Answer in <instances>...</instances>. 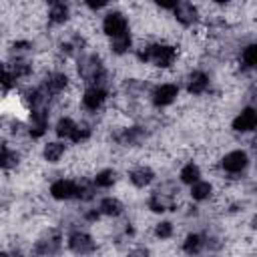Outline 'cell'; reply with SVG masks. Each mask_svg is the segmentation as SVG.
Instances as JSON below:
<instances>
[{
  "mask_svg": "<svg viewBox=\"0 0 257 257\" xmlns=\"http://www.w3.org/2000/svg\"><path fill=\"white\" fill-rule=\"evenodd\" d=\"M175 58V50L171 46H161V44H155V46H149L145 52H141V60L145 62H155L157 66H169Z\"/></svg>",
  "mask_w": 257,
  "mask_h": 257,
  "instance_id": "obj_1",
  "label": "cell"
},
{
  "mask_svg": "<svg viewBox=\"0 0 257 257\" xmlns=\"http://www.w3.org/2000/svg\"><path fill=\"white\" fill-rule=\"evenodd\" d=\"M102 28L108 36L112 38H118V36H124L126 34V18L120 14V12H110L106 14L104 22H102Z\"/></svg>",
  "mask_w": 257,
  "mask_h": 257,
  "instance_id": "obj_2",
  "label": "cell"
},
{
  "mask_svg": "<svg viewBox=\"0 0 257 257\" xmlns=\"http://www.w3.org/2000/svg\"><path fill=\"white\" fill-rule=\"evenodd\" d=\"M50 193H52L54 199H70V197H76L78 195V185H74L72 181L60 179V181L52 183Z\"/></svg>",
  "mask_w": 257,
  "mask_h": 257,
  "instance_id": "obj_3",
  "label": "cell"
},
{
  "mask_svg": "<svg viewBox=\"0 0 257 257\" xmlns=\"http://www.w3.org/2000/svg\"><path fill=\"white\" fill-rule=\"evenodd\" d=\"M68 245L74 253L78 255H84V253H90L94 249V241L86 235V233H72L70 239H68Z\"/></svg>",
  "mask_w": 257,
  "mask_h": 257,
  "instance_id": "obj_4",
  "label": "cell"
},
{
  "mask_svg": "<svg viewBox=\"0 0 257 257\" xmlns=\"http://www.w3.org/2000/svg\"><path fill=\"white\" fill-rule=\"evenodd\" d=\"M257 126V110L255 108H245L235 120H233V128L235 131H253Z\"/></svg>",
  "mask_w": 257,
  "mask_h": 257,
  "instance_id": "obj_5",
  "label": "cell"
},
{
  "mask_svg": "<svg viewBox=\"0 0 257 257\" xmlns=\"http://www.w3.org/2000/svg\"><path fill=\"white\" fill-rule=\"evenodd\" d=\"M247 165V155L243 151H233L223 159V169L229 173H239Z\"/></svg>",
  "mask_w": 257,
  "mask_h": 257,
  "instance_id": "obj_6",
  "label": "cell"
},
{
  "mask_svg": "<svg viewBox=\"0 0 257 257\" xmlns=\"http://www.w3.org/2000/svg\"><path fill=\"white\" fill-rule=\"evenodd\" d=\"M177 96V86L175 84H161L159 88H155L153 92V100L155 104L159 106H165V104H171Z\"/></svg>",
  "mask_w": 257,
  "mask_h": 257,
  "instance_id": "obj_7",
  "label": "cell"
},
{
  "mask_svg": "<svg viewBox=\"0 0 257 257\" xmlns=\"http://www.w3.org/2000/svg\"><path fill=\"white\" fill-rule=\"evenodd\" d=\"M175 16H177V20H179L181 24L189 26V24H193L195 18H197V8H195L193 4L181 2V4H177V8H175Z\"/></svg>",
  "mask_w": 257,
  "mask_h": 257,
  "instance_id": "obj_8",
  "label": "cell"
},
{
  "mask_svg": "<svg viewBox=\"0 0 257 257\" xmlns=\"http://www.w3.org/2000/svg\"><path fill=\"white\" fill-rule=\"evenodd\" d=\"M82 102H84L86 108L96 110V108L104 102V90H102L100 86H92V88H88V90L84 92V96H82Z\"/></svg>",
  "mask_w": 257,
  "mask_h": 257,
  "instance_id": "obj_9",
  "label": "cell"
},
{
  "mask_svg": "<svg viewBox=\"0 0 257 257\" xmlns=\"http://www.w3.org/2000/svg\"><path fill=\"white\" fill-rule=\"evenodd\" d=\"M207 84H209V78H207L203 72H193V74L189 76L187 88H189V92H193V94H201V92H205Z\"/></svg>",
  "mask_w": 257,
  "mask_h": 257,
  "instance_id": "obj_10",
  "label": "cell"
},
{
  "mask_svg": "<svg viewBox=\"0 0 257 257\" xmlns=\"http://www.w3.org/2000/svg\"><path fill=\"white\" fill-rule=\"evenodd\" d=\"M149 207H151L155 213H161V211L171 209V207H173V201H171V197H165L163 193H155V195L151 197V201H149Z\"/></svg>",
  "mask_w": 257,
  "mask_h": 257,
  "instance_id": "obj_11",
  "label": "cell"
},
{
  "mask_svg": "<svg viewBox=\"0 0 257 257\" xmlns=\"http://www.w3.org/2000/svg\"><path fill=\"white\" fill-rule=\"evenodd\" d=\"M46 128V114L42 110H34L32 112V124H30V135L32 137H40Z\"/></svg>",
  "mask_w": 257,
  "mask_h": 257,
  "instance_id": "obj_12",
  "label": "cell"
},
{
  "mask_svg": "<svg viewBox=\"0 0 257 257\" xmlns=\"http://www.w3.org/2000/svg\"><path fill=\"white\" fill-rule=\"evenodd\" d=\"M131 181L137 185V187H145L153 181V171L147 169V167H141V169H135L131 173Z\"/></svg>",
  "mask_w": 257,
  "mask_h": 257,
  "instance_id": "obj_13",
  "label": "cell"
},
{
  "mask_svg": "<svg viewBox=\"0 0 257 257\" xmlns=\"http://www.w3.org/2000/svg\"><path fill=\"white\" fill-rule=\"evenodd\" d=\"M120 211H122V205H120L116 199H112V197L102 199V203H100V213L110 215V217H116V215H120Z\"/></svg>",
  "mask_w": 257,
  "mask_h": 257,
  "instance_id": "obj_14",
  "label": "cell"
},
{
  "mask_svg": "<svg viewBox=\"0 0 257 257\" xmlns=\"http://www.w3.org/2000/svg\"><path fill=\"white\" fill-rule=\"evenodd\" d=\"M76 126H78V124H74L70 118H60L58 124H56V135L62 137V139H72Z\"/></svg>",
  "mask_w": 257,
  "mask_h": 257,
  "instance_id": "obj_15",
  "label": "cell"
},
{
  "mask_svg": "<svg viewBox=\"0 0 257 257\" xmlns=\"http://www.w3.org/2000/svg\"><path fill=\"white\" fill-rule=\"evenodd\" d=\"M62 155H64V145L62 143H48L44 147V159L50 161V163L58 161Z\"/></svg>",
  "mask_w": 257,
  "mask_h": 257,
  "instance_id": "obj_16",
  "label": "cell"
},
{
  "mask_svg": "<svg viewBox=\"0 0 257 257\" xmlns=\"http://www.w3.org/2000/svg\"><path fill=\"white\" fill-rule=\"evenodd\" d=\"M68 18V8L62 2H54L50 8V20L52 22H64Z\"/></svg>",
  "mask_w": 257,
  "mask_h": 257,
  "instance_id": "obj_17",
  "label": "cell"
},
{
  "mask_svg": "<svg viewBox=\"0 0 257 257\" xmlns=\"http://www.w3.org/2000/svg\"><path fill=\"white\" fill-rule=\"evenodd\" d=\"M181 181L183 183H189V185H195L197 181H199V169H197V165H187V167H183V171H181Z\"/></svg>",
  "mask_w": 257,
  "mask_h": 257,
  "instance_id": "obj_18",
  "label": "cell"
},
{
  "mask_svg": "<svg viewBox=\"0 0 257 257\" xmlns=\"http://www.w3.org/2000/svg\"><path fill=\"white\" fill-rule=\"evenodd\" d=\"M191 195H193V199L203 201V199H207L211 195V185L209 183H203V181H197L193 185V189H191Z\"/></svg>",
  "mask_w": 257,
  "mask_h": 257,
  "instance_id": "obj_19",
  "label": "cell"
},
{
  "mask_svg": "<svg viewBox=\"0 0 257 257\" xmlns=\"http://www.w3.org/2000/svg\"><path fill=\"white\" fill-rule=\"evenodd\" d=\"M201 247H203V239L199 237V235H189L187 239H185V243H183V249L187 251V253H199L201 251Z\"/></svg>",
  "mask_w": 257,
  "mask_h": 257,
  "instance_id": "obj_20",
  "label": "cell"
},
{
  "mask_svg": "<svg viewBox=\"0 0 257 257\" xmlns=\"http://www.w3.org/2000/svg\"><path fill=\"white\" fill-rule=\"evenodd\" d=\"M66 86V76L64 74H52L48 80H46V88L50 90V92H58V90H62Z\"/></svg>",
  "mask_w": 257,
  "mask_h": 257,
  "instance_id": "obj_21",
  "label": "cell"
},
{
  "mask_svg": "<svg viewBox=\"0 0 257 257\" xmlns=\"http://www.w3.org/2000/svg\"><path fill=\"white\" fill-rule=\"evenodd\" d=\"M128 46H131V36H128V34L118 36V38H112V44H110V48H112L116 54L126 52V50H128Z\"/></svg>",
  "mask_w": 257,
  "mask_h": 257,
  "instance_id": "obj_22",
  "label": "cell"
},
{
  "mask_svg": "<svg viewBox=\"0 0 257 257\" xmlns=\"http://www.w3.org/2000/svg\"><path fill=\"white\" fill-rule=\"evenodd\" d=\"M243 60H245L247 66L257 68V44H249V46L243 50Z\"/></svg>",
  "mask_w": 257,
  "mask_h": 257,
  "instance_id": "obj_23",
  "label": "cell"
},
{
  "mask_svg": "<svg viewBox=\"0 0 257 257\" xmlns=\"http://www.w3.org/2000/svg\"><path fill=\"white\" fill-rule=\"evenodd\" d=\"M114 179H116L114 171H102V173H98V175H96L94 183H96L98 187H110V185L114 183Z\"/></svg>",
  "mask_w": 257,
  "mask_h": 257,
  "instance_id": "obj_24",
  "label": "cell"
},
{
  "mask_svg": "<svg viewBox=\"0 0 257 257\" xmlns=\"http://www.w3.org/2000/svg\"><path fill=\"white\" fill-rule=\"evenodd\" d=\"M16 161H18L16 153H10V151H8V147L4 145V147H2V159H0L2 169H10L12 165H16Z\"/></svg>",
  "mask_w": 257,
  "mask_h": 257,
  "instance_id": "obj_25",
  "label": "cell"
},
{
  "mask_svg": "<svg viewBox=\"0 0 257 257\" xmlns=\"http://www.w3.org/2000/svg\"><path fill=\"white\" fill-rule=\"evenodd\" d=\"M58 235H52V237H48V239H42L40 243H38V249L42 251V253H50V251H54L56 247H58Z\"/></svg>",
  "mask_w": 257,
  "mask_h": 257,
  "instance_id": "obj_26",
  "label": "cell"
},
{
  "mask_svg": "<svg viewBox=\"0 0 257 257\" xmlns=\"http://www.w3.org/2000/svg\"><path fill=\"white\" fill-rule=\"evenodd\" d=\"M8 70V68H6ZM14 78H18V76H26L28 72H30V66L26 64V62H22V60H16L14 62V66H12V70H8Z\"/></svg>",
  "mask_w": 257,
  "mask_h": 257,
  "instance_id": "obj_27",
  "label": "cell"
},
{
  "mask_svg": "<svg viewBox=\"0 0 257 257\" xmlns=\"http://www.w3.org/2000/svg\"><path fill=\"white\" fill-rule=\"evenodd\" d=\"M155 233H157V237L167 239V237H171V233H173V225H171L169 221H163V223H159V225H157Z\"/></svg>",
  "mask_w": 257,
  "mask_h": 257,
  "instance_id": "obj_28",
  "label": "cell"
},
{
  "mask_svg": "<svg viewBox=\"0 0 257 257\" xmlns=\"http://www.w3.org/2000/svg\"><path fill=\"white\" fill-rule=\"evenodd\" d=\"M88 135H90V131H88L86 126H76V131H74V135H72V139H70V141L78 143V141H84V139H88Z\"/></svg>",
  "mask_w": 257,
  "mask_h": 257,
  "instance_id": "obj_29",
  "label": "cell"
},
{
  "mask_svg": "<svg viewBox=\"0 0 257 257\" xmlns=\"http://www.w3.org/2000/svg\"><path fill=\"white\" fill-rule=\"evenodd\" d=\"M128 257H149V253H147L145 249H137V251H133Z\"/></svg>",
  "mask_w": 257,
  "mask_h": 257,
  "instance_id": "obj_30",
  "label": "cell"
},
{
  "mask_svg": "<svg viewBox=\"0 0 257 257\" xmlns=\"http://www.w3.org/2000/svg\"><path fill=\"white\" fill-rule=\"evenodd\" d=\"M106 2H88V6L90 8H100V6H104Z\"/></svg>",
  "mask_w": 257,
  "mask_h": 257,
  "instance_id": "obj_31",
  "label": "cell"
},
{
  "mask_svg": "<svg viewBox=\"0 0 257 257\" xmlns=\"http://www.w3.org/2000/svg\"><path fill=\"white\" fill-rule=\"evenodd\" d=\"M253 227H255V229H257V217H255V219H253Z\"/></svg>",
  "mask_w": 257,
  "mask_h": 257,
  "instance_id": "obj_32",
  "label": "cell"
},
{
  "mask_svg": "<svg viewBox=\"0 0 257 257\" xmlns=\"http://www.w3.org/2000/svg\"><path fill=\"white\" fill-rule=\"evenodd\" d=\"M2 257H20V255H6V253H4Z\"/></svg>",
  "mask_w": 257,
  "mask_h": 257,
  "instance_id": "obj_33",
  "label": "cell"
}]
</instances>
